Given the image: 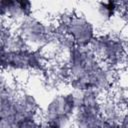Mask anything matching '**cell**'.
I'll return each mask as SVG.
<instances>
[{
	"mask_svg": "<svg viewBox=\"0 0 128 128\" xmlns=\"http://www.w3.org/2000/svg\"><path fill=\"white\" fill-rule=\"evenodd\" d=\"M70 31L71 36H73L75 41L79 40L81 44H85L87 40L90 39L92 36V30L89 27V23L81 21L79 19L70 22Z\"/></svg>",
	"mask_w": 128,
	"mask_h": 128,
	"instance_id": "6da1fadb",
	"label": "cell"
}]
</instances>
